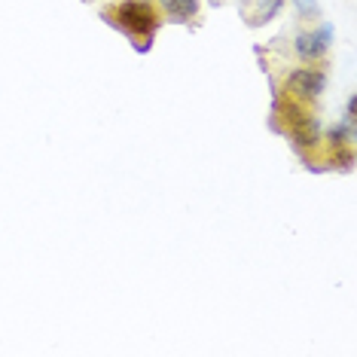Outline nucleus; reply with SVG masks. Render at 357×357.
<instances>
[{"mask_svg":"<svg viewBox=\"0 0 357 357\" xmlns=\"http://www.w3.org/2000/svg\"><path fill=\"white\" fill-rule=\"evenodd\" d=\"M107 19L116 28H123L132 40H144V46L150 43L162 25V13L153 0H119L107 13Z\"/></svg>","mask_w":357,"mask_h":357,"instance_id":"f257e3e1","label":"nucleus"},{"mask_svg":"<svg viewBox=\"0 0 357 357\" xmlns=\"http://www.w3.org/2000/svg\"><path fill=\"white\" fill-rule=\"evenodd\" d=\"M336 43V28L330 22H318L312 28H303L294 37V55L299 64H324Z\"/></svg>","mask_w":357,"mask_h":357,"instance_id":"f03ea898","label":"nucleus"},{"mask_svg":"<svg viewBox=\"0 0 357 357\" xmlns=\"http://www.w3.org/2000/svg\"><path fill=\"white\" fill-rule=\"evenodd\" d=\"M324 92H327V74L321 64H303L284 77V95L299 104H314Z\"/></svg>","mask_w":357,"mask_h":357,"instance_id":"7ed1b4c3","label":"nucleus"},{"mask_svg":"<svg viewBox=\"0 0 357 357\" xmlns=\"http://www.w3.org/2000/svg\"><path fill=\"white\" fill-rule=\"evenodd\" d=\"M202 0H159V13L162 19L177 22V25H186V22L199 19Z\"/></svg>","mask_w":357,"mask_h":357,"instance_id":"20e7f679","label":"nucleus"},{"mask_svg":"<svg viewBox=\"0 0 357 357\" xmlns=\"http://www.w3.org/2000/svg\"><path fill=\"white\" fill-rule=\"evenodd\" d=\"M321 141H327L330 150H345V147H354V123H336L327 128V135L321 137Z\"/></svg>","mask_w":357,"mask_h":357,"instance_id":"39448f33","label":"nucleus"},{"mask_svg":"<svg viewBox=\"0 0 357 357\" xmlns=\"http://www.w3.org/2000/svg\"><path fill=\"white\" fill-rule=\"evenodd\" d=\"M284 6H287V0H257V10L250 13V25L254 28L269 25V22H275L284 13Z\"/></svg>","mask_w":357,"mask_h":357,"instance_id":"423d86ee","label":"nucleus"},{"mask_svg":"<svg viewBox=\"0 0 357 357\" xmlns=\"http://www.w3.org/2000/svg\"><path fill=\"white\" fill-rule=\"evenodd\" d=\"M290 3H294V13H296L303 22L321 19V3H318V0H290Z\"/></svg>","mask_w":357,"mask_h":357,"instance_id":"0eeeda50","label":"nucleus"},{"mask_svg":"<svg viewBox=\"0 0 357 357\" xmlns=\"http://www.w3.org/2000/svg\"><path fill=\"white\" fill-rule=\"evenodd\" d=\"M345 123H357V95L345 101Z\"/></svg>","mask_w":357,"mask_h":357,"instance_id":"6e6552de","label":"nucleus"}]
</instances>
